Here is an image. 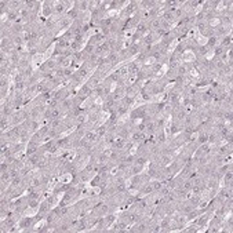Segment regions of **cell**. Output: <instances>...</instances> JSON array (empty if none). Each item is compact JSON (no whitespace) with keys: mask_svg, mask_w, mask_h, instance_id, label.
Wrapping results in <instances>:
<instances>
[{"mask_svg":"<svg viewBox=\"0 0 233 233\" xmlns=\"http://www.w3.org/2000/svg\"><path fill=\"white\" fill-rule=\"evenodd\" d=\"M33 224H36L35 218H32V217H23L22 220H21V222H19V228H32Z\"/></svg>","mask_w":233,"mask_h":233,"instance_id":"1","label":"cell"},{"mask_svg":"<svg viewBox=\"0 0 233 233\" xmlns=\"http://www.w3.org/2000/svg\"><path fill=\"white\" fill-rule=\"evenodd\" d=\"M155 139L157 143H164L166 141H167V138H166V133L160 128V130H157L155 133Z\"/></svg>","mask_w":233,"mask_h":233,"instance_id":"2","label":"cell"},{"mask_svg":"<svg viewBox=\"0 0 233 233\" xmlns=\"http://www.w3.org/2000/svg\"><path fill=\"white\" fill-rule=\"evenodd\" d=\"M220 46H222L225 50H228L229 47L232 46V35H230V33L222 37V40H221V44H220Z\"/></svg>","mask_w":233,"mask_h":233,"instance_id":"3","label":"cell"},{"mask_svg":"<svg viewBox=\"0 0 233 233\" xmlns=\"http://www.w3.org/2000/svg\"><path fill=\"white\" fill-rule=\"evenodd\" d=\"M50 203L47 200H43L40 203V206H39V212H41V214H47L48 211H50Z\"/></svg>","mask_w":233,"mask_h":233,"instance_id":"4","label":"cell"},{"mask_svg":"<svg viewBox=\"0 0 233 233\" xmlns=\"http://www.w3.org/2000/svg\"><path fill=\"white\" fill-rule=\"evenodd\" d=\"M126 145V139L124 138H120V137H116V141L113 143V148L114 149H117V151H121Z\"/></svg>","mask_w":233,"mask_h":233,"instance_id":"5","label":"cell"},{"mask_svg":"<svg viewBox=\"0 0 233 233\" xmlns=\"http://www.w3.org/2000/svg\"><path fill=\"white\" fill-rule=\"evenodd\" d=\"M65 9H66V6L64 4V1H57L54 4V13H57L58 15H61V14L64 13Z\"/></svg>","mask_w":233,"mask_h":233,"instance_id":"6","label":"cell"},{"mask_svg":"<svg viewBox=\"0 0 233 233\" xmlns=\"http://www.w3.org/2000/svg\"><path fill=\"white\" fill-rule=\"evenodd\" d=\"M207 86H208V79H206V77L199 79V80L195 83V87H196V88H201V87H207Z\"/></svg>","mask_w":233,"mask_h":233,"instance_id":"7","label":"cell"},{"mask_svg":"<svg viewBox=\"0 0 233 233\" xmlns=\"http://www.w3.org/2000/svg\"><path fill=\"white\" fill-rule=\"evenodd\" d=\"M133 102H134V97H131V95H124L123 98H121V104L126 106H130Z\"/></svg>","mask_w":233,"mask_h":233,"instance_id":"8","label":"cell"},{"mask_svg":"<svg viewBox=\"0 0 233 233\" xmlns=\"http://www.w3.org/2000/svg\"><path fill=\"white\" fill-rule=\"evenodd\" d=\"M225 51H226V50H225L222 46H215L214 47V57H215V58H218V57H221V55L224 54Z\"/></svg>","mask_w":233,"mask_h":233,"instance_id":"9","label":"cell"},{"mask_svg":"<svg viewBox=\"0 0 233 233\" xmlns=\"http://www.w3.org/2000/svg\"><path fill=\"white\" fill-rule=\"evenodd\" d=\"M218 39H220L218 36H211V37H208L207 46H208V47H212V48H214V47L217 46V43H218Z\"/></svg>","mask_w":233,"mask_h":233,"instance_id":"10","label":"cell"},{"mask_svg":"<svg viewBox=\"0 0 233 233\" xmlns=\"http://www.w3.org/2000/svg\"><path fill=\"white\" fill-rule=\"evenodd\" d=\"M170 190H171V189H170V188H168V186H167V185H166V183H164V185L161 186V189H160V190H159V192H157V193H159L160 196H167V195H168V193H170Z\"/></svg>","mask_w":233,"mask_h":233,"instance_id":"11","label":"cell"},{"mask_svg":"<svg viewBox=\"0 0 233 233\" xmlns=\"http://www.w3.org/2000/svg\"><path fill=\"white\" fill-rule=\"evenodd\" d=\"M101 181H102V178H101V175H99V174H97V175H95V178H92V181H91V186H92V188L99 186Z\"/></svg>","mask_w":233,"mask_h":233,"instance_id":"12","label":"cell"},{"mask_svg":"<svg viewBox=\"0 0 233 233\" xmlns=\"http://www.w3.org/2000/svg\"><path fill=\"white\" fill-rule=\"evenodd\" d=\"M163 185H164V182H160V181H153V182H152V186H153V190H155V192H159Z\"/></svg>","mask_w":233,"mask_h":233,"instance_id":"13","label":"cell"},{"mask_svg":"<svg viewBox=\"0 0 233 233\" xmlns=\"http://www.w3.org/2000/svg\"><path fill=\"white\" fill-rule=\"evenodd\" d=\"M10 179H13L11 178V175H10V171H6V173H1V182H4V183H9Z\"/></svg>","mask_w":233,"mask_h":233,"instance_id":"14","label":"cell"},{"mask_svg":"<svg viewBox=\"0 0 233 233\" xmlns=\"http://www.w3.org/2000/svg\"><path fill=\"white\" fill-rule=\"evenodd\" d=\"M7 126H9V120H7V117L1 116V133H4V131H6Z\"/></svg>","mask_w":233,"mask_h":233,"instance_id":"15","label":"cell"},{"mask_svg":"<svg viewBox=\"0 0 233 233\" xmlns=\"http://www.w3.org/2000/svg\"><path fill=\"white\" fill-rule=\"evenodd\" d=\"M197 230H199V226H195V225H192V226H189V228H186V229H183V232H186V233L197 232Z\"/></svg>","mask_w":233,"mask_h":233,"instance_id":"16","label":"cell"}]
</instances>
